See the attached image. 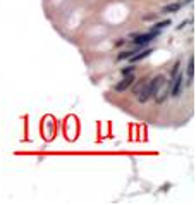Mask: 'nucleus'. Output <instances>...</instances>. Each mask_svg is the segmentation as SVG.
<instances>
[{"mask_svg": "<svg viewBox=\"0 0 196 205\" xmlns=\"http://www.w3.org/2000/svg\"><path fill=\"white\" fill-rule=\"evenodd\" d=\"M150 97H151V92H150V86H148V83H146V84L143 86V90L138 93V100H139L141 103H145Z\"/></svg>", "mask_w": 196, "mask_h": 205, "instance_id": "423d86ee", "label": "nucleus"}, {"mask_svg": "<svg viewBox=\"0 0 196 205\" xmlns=\"http://www.w3.org/2000/svg\"><path fill=\"white\" fill-rule=\"evenodd\" d=\"M133 53H134V52H122V53L119 55L117 59H119V61H124V59H129V57H131Z\"/></svg>", "mask_w": 196, "mask_h": 205, "instance_id": "9b49d317", "label": "nucleus"}, {"mask_svg": "<svg viewBox=\"0 0 196 205\" xmlns=\"http://www.w3.org/2000/svg\"><path fill=\"white\" fill-rule=\"evenodd\" d=\"M134 81H136V79H134V76H133V72H131V74H126V78L115 84V92H126L129 86H133Z\"/></svg>", "mask_w": 196, "mask_h": 205, "instance_id": "20e7f679", "label": "nucleus"}, {"mask_svg": "<svg viewBox=\"0 0 196 205\" xmlns=\"http://www.w3.org/2000/svg\"><path fill=\"white\" fill-rule=\"evenodd\" d=\"M133 69H134L133 66H128V67H124V69H122V74H124V76H126V74H131V72H133Z\"/></svg>", "mask_w": 196, "mask_h": 205, "instance_id": "f8f14e48", "label": "nucleus"}, {"mask_svg": "<svg viewBox=\"0 0 196 205\" xmlns=\"http://www.w3.org/2000/svg\"><path fill=\"white\" fill-rule=\"evenodd\" d=\"M179 67H181V64L177 62L176 66H174V69H172V76H174V74H177V72H179Z\"/></svg>", "mask_w": 196, "mask_h": 205, "instance_id": "ddd939ff", "label": "nucleus"}, {"mask_svg": "<svg viewBox=\"0 0 196 205\" xmlns=\"http://www.w3.org/2000/svg\"><path fill=\"white\" fill-rule=\"evenodd\" d=\"M165 26H170V19H167V21H162V22H158V24H155V28H157V30H162V28H165Z\"/></svg>", "mask_w": 196, "mask_h": 205, "instance_id": "9d476101", "label": "nucleus"}, {"mask_svg": "<svg viewBox=\"0 0 196 205\" xmlns=\"http://www.w3.org/2000/svg\"><path fill=\"white\" fill-rule=\"evenodd\" d=\"M182 7V4L181 2H176V4H169V5H165L164 9H162V12L164 14H169V12H177V10Z\"/></svg>", "mask_w": 196, "mask_h": 205, "instance_id": "6e6552de", "label": "nucleus"}, {"mask_svg": "<svg viewBox=\"0 0 196 205\" xmlns=\"http://www.w3.org/2000/svg\"><path fill=\"white\" fill-rule=\"evenodd\" d=\"M184 76H182V72H177L172 76V79H170V95L172 97H179L181 93H182V88H184Z\"/></svg>", "mask_w": 196, "mask_h": 205, "instance_id": "f257e3e1", "label": "nucleus"}, {"mask_svg": "<svg viewBox=\"0 0 196 205\" xmlns=\"http://www.w3.org/2000/svg\"><path fill=\"white\" fill-rule=\"evenodd\" d=\"M146 83H148V81H139V83H138V84H136V86H134V90H133V92H134V93H136V95H138V93H139V92H141V90H143V86H145Z\"/></svg>", "mask_w": 196, "mask_h": 205, "instance_id": "1a4fd4ad", "label": "nucleus"}, {"mask_svg": "<svg viewBox=\"0 0 196 205\" xmlns=\"http://www.w3.org/2000/svg\"><path fill=\"white\" fill-rule=\"evenodd\" d=\"M150 53H151V48H146V50H141L139 53H138V52H134V53H133V55L129 57V61H131V62H138V61H141V59H145V57H148Z\"/></svg>", "mask_w": 196, "mask_h": 205, "instance_id": "0eeeda50", "label": "nucleus"}, {"mask_svg": "<svg viewBox=\"0 0 196 205\" xmlns=\"http://www.w3.org/2000/svg\"><path fill=\"white\" fill-rule=\"evenodd\" d=\"M186 78H187V84L193 83V78H195V59L189 57V62H187V71H186Z\"/></svg>", "mask_w": 196, "mask_h": 205, "instance_id": "39448f33", "label": "nucleus"}, {"mask_svg": "<svg viewBox=\"0 0 196 205\" xmlns=\"http://www.w3.org/2000/svg\"><path fill=\"white\" fill-rule=\"evenodd\" d=\"M169 95H170V81H164V84L158 88L153 97H155V102L157 103H162V102H165V98Z\"/></svg>", "mask_w": 196, "mask_h": 205, "instance_id": "7ed1b4c3", "label": "nucleus"}, {"mask_svg": "<svg viewBox=\"0 0 196 205\" xmlns=\"http://www.w3.org/2000/svg\"><path fill=\"white\" fill-rule=\"evenodd\" d=\"M155 36H157V31H150V33H143V35H134L133 43L136 47H143V45H148L151 40H155Z\"/></svg>", "mask_w": 196, "mask_h": 205, "instance_id": "f03ea898", "label": "nucleus"}]
</instances>
